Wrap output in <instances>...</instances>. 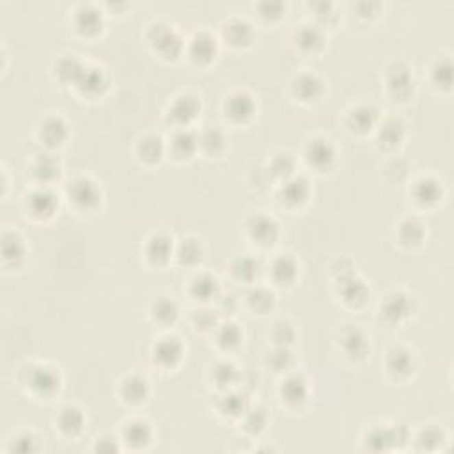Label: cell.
I'll return each mask as SVG.
<instances>
[{
    "mask_svg": "<svg viewBox=\"0 0 454 454\" xmlns=\"http://www.w3.org/2000/svg\"><path fill=\"white\" fill-rule=\"evenodd\" d=\"M150 41L165 59H176L183 50V39L171 27L156 23L150 29Z\"/></svg>",
    "mask_w": 454,
    "mask_h": 454,
    "instance_id": "1",
    "label": "cell"
},
{
    "mask_svg": "<svg viewBox=\"0 0 454 454\" xmlns=\"http://www.w3.org/2000/svg\"><path fill=\"white\" fill-rule=\"evenodd\" d=\"M387 366H389L390 373L396 374V377H408L414 371V359H411V355L407 350L396 348V350L389 353Z\"/></svg>",
    "mask_w": 454,
    "mask_h": 454,
    "instance_id": "28",
    "label": "cell"
},
{
    "mask_svg": "<svg viewBox=\"0 0 454 454\" xmlns=\"http://www.w3.org/2000/svg\"><path fill=\"white\" fill-rule=\"evenodd\" d=\"M339 289H341V295H343L344 302L350 305H359L364 304L368 300L369 289L364 284V280H360L355 274H350L343 278H337Z\"/></svg>",
    "mask_w": 454,
    "mask_h": 454,
    "instance_id": "5",
    "label": "cell"
},
{
    "mask_svg": "<svg viewBox=\"0 0 454 454\" xmlns=\"http://www.w3.org/2000/svg\"><path fill=\"white\" fill-rule=\"evenodd\" d=\"M298 45H300L304 50L314 51L318 48H322L323 45V32L318 27L313 25H305L298 30Z\"/></svg>",
    "mask_w": 454,
    "mask_h": 454,
    "instance_id": "39",
    "label": "cell"
},
{
    "mask_svg": "<svg viewBox=\"0 0 454 454\" xmlns=\"http://www.w3.org/2000/svg\"><path fill=\"white\" fill-rule=\"evenodd\" d=\"M125 438L133 447L146 446L147 442L151 440V428L147 426V422H142V420L130 422L125 429Z\"/></svg>",
    "mask_w": 454,
    "mask_h": 454,
    "instance_id": "37",
    "label": "cell"
},
{
    "mask_svg": "<svg viewBox=\"0 0 454 454\" xmlns=\"http://www.w3.org/2000/svg\"><path fill=\"white\" fill-rule=\"evenodd\" d=\"M172 256V241L167 236H153L147 243V257L156 265H162Z\"/></svg>",
    "mask_w": 454,
    "mask_h": 454,
    "instance_id": "31",
    "label": "cell"
},
{
    "mask_svg": "<svg viewBox=\"0 0 454 454\" xmlns=\"http://www.w3.org/2000/svg\"><path fill=\"white\" fill-rule=\"evenodd\" d=\"M309 193H311V187L309 181L304 176H291L284 180L283 189H280V195H283L284 202L289 206L304 204L307 201Z\"/></svg>",
    "mask_w": 454,
    "mask_h": 454,
    "instance_id": "8",
    "label": "cell"
},
{
    "mask_svg": "<svg viewBox=\"0 0 454 454\" xmlns=\"http://www.w3.org/2000/svg\"><path fill=\"white\" fill-rule=\"evenodd\" d=\"M199 110H201L199 99L192 95H184L180 96L176 101L172 103L171 110H169V117H171L176 125H189L190 121L195 119Z\"/></svg>",
    "mask_w": 454,
    "mask_h": 454,
    "instance_id": "6",
    "label": "cell"
},
{
    "mask_svg": "<svg viewBox=\"0 0 454 454\" xmlns=\"http://www.w3.org/2000/svg\"><path fill=\"white\" fill-rule=\"evenodd\" d=\"M411 311V302L407 295L403 293H398V295H392L387 298V302L381 305V318L385 320L387 323L394 325L399 323L403 318H407Z\"/></svg>",
    "mask_w": 454,
    "mask_h": 454,
    "instance_id": "9",
    "label": "cell"
},
{
    "mask_svg": "<svg viewBox=\"0 0 454 454\" xmlns=\"http://www.w3.org/2000/svg\"><path fill=\"white\" fill-rule=\"evenodd\" d=\"M29 385L41 398H50L59 390L60 377L51 368H36L30 371Z\"/></svg>",
    "mask_w": 454,
    "mask_h": 454,
    "instance_id": "3",
    "label": "cell"
},
{
    "mask_svg": "<svg viewBox=\"0 0 454 454\" xmlns=\"http://www.w3.org/2000/svg\"><path fill=\"white\" fill-rule=\"evenodd\" d=\"M84 69H86V66L82 64L77 57H71V56L62 57L56 66V71L57 75H59L60 80L68 82V84H75V86H77L78 80H80Z\"/></svg>",
    "mask_w": 454,
    "mask_h": 454,
    "instance_id": "26",
    "label": "cell"
},
{
    "mask_svg": "<svg viewBox=\"0 0 454 454\" xmlns=\"http://www.w3.org/2000/svg\"><path fill=\"white\" fill-rule=\"evenodd\" d=\"M241 332L240 328L235 325V323H226V325L220 326L219 330V343L224 348H232L240 343Z\"/></svg>",
    "mask_w": 454,
    "mask_h": 454,
    "instance_id": "50",
    "label": "cell"
},
{
    "mask_svg": "<svg viewBox=\"0 0 454 454\" xmlns=\"http://www.w3.org/2000/svg\"><path fill=\"white\" fill-rule=\"evenodd\" d=\"M442 442H444V433L437 428L425 429L419 437L420 447H425V449H435V447L440 446Z\"/></svg>",
    "mask_w": 454,
    "mask_h": 454,
    "instance_id": "52",
    "label": "cell"
},
{
    "mask_svg": "<svg viewBox=\"0 0 454 454\" xmlns=\"http://www.w3.org/2000/svg\"><path fill=\"white\" fill-rule=\"evenodd\" d=\"M69 199L82 208V210H93L101 201V192L96 187V183H93L87 178H77L73 183L69 184L68 189Z\"/></svg>",
    "mask_w": 454,
    "mask_h": 454,
    "instance_id": "2",
    "label": "cell"
},
{
    "mask_svg": "<svg viewBox=\"0 0 454 454\" xmlns=\"http://www.w3.org/2000/svg\"><path fill=\"white\" fill-rule=\"evenodd\" d=\"M257 268H259V265L254 261L252 257H238L232 263V274L240 280H252V278H256Z\"/></svg>",
    "mask_w": 454,
    "mask_h": 454,
    "instance_id": "45",
    "label": "cell"
},
{
    "mask_svg": "<svg viewBox=\"0 0 454 454\" xmlns=\"http://www.w3.org/2000/svg\"><path fill=\"white\" fill-rule=\"evenodd\" d=\"M29 208L32 215L39 219H47L56 213V210L59 208V198L51 190L39 189L29 198Z\"/></svg>",
    "mask_w": 454,
    "mask_h": 454,
    "instance_id": "7",
    "label": "cell"
},
{
    "mask_svg": "<svg viewBox=\"0 0 454 454\" xmlns=\"http://www.w3.org/2000/svg\"><path fill=\"white\" fill-rule=\"evenodd\" d=\"M13 449L18 453H30V451H36L34 446V438L30 435H23V437L16 438V442L13 444Z\"/></svg>",
    "mask_w": 454,
    "mask_h": 454,
    "instance_id": "56",
    "label": "cell"
},
{
    "mask_svg": "<svg viewBox=\"0 0 454 454\" xmlns=\"http://www.w3.org/2000/svg\"><path fill=\"white\" fill-rule=\"evenodd\" d=\"M283 11H284L283 2H263V4H259V13H261L263 18H270V20H274V18L280 16Z\"/></svg>",
    "mask_w": 454,
    "mask_h": 454,
    "instance_id": "54",
    "label": "cell"
},
{
    "mask_svg": "<svg viewBox=\"0 0 454 454\" xmlns=\"http://www.w3.org/2000/svg\"><path fill=\"white\" fill-rule=\"evenodd\" d=\"M405 126L399 119H387L381 125L380 132H378V141L381 146L385 147H396L399 142L403 141Z\"/></svg>",
    "mask_w": 454,
    "mask_h": 454,
    "instance_id": "27",
    "label": "cell"
},
{
    "mask_svg": "<svg viewBox=\"0 0 454 454\" xmlns=\"http://www.w3.org/2000/svg\"><path fill=\"white\" fill-rule=\"evenodd\" d=\"M378 121V110L371 105H360L348 117V125L359 133H366L374 128Z\"/></svg>",
    "mask_w": 454,
    "mask_h": 454,
    "instance_id": "20",
    "label": "cell"
},
{
    "mask_svg": "<svg viewBox=\"0 0 454 454\" xmlns=\"http://www.w3.org/2000/svg\"><path fill=\"white\" fill-rule=\"evenodd\" d=\"M283 398L287 403L300 405L304 403L307 398V381L300 377V374H289L283 383Z\"/></svg>",
    "mask_w": 454,
    "mask_h": 454,
    "instance_id": "22",
    "label": "cell"
},
{
    "mask_svg": "<svg viewBox=\"0 0 454 454\" xmlns=\"http://www.w3.org/2000/svg\"><path fill=\"white\" fill-rule=\"evenodd\" d=\"M249 232L254 240L259 241L263 245H272L278 238V226L274 219L265 217V215H257L250 220Z\"/></svg>",
    "mask_w": 454,
    "mask_h": 454,
    "instance_id": "10",
    "label": "cell"
},
{
    "mask_svg": "<svg viewBox=\"0 0 454 454\" xmlns=\"http://www.w3.org/2000/svg\"><path fill=\"white\" fill-rule=\"evenodd\" d=\"M220 410L227 416H241L249 410V399L240 392H231L220 401Z\"/></svg>",
    "mask_w": 454,
    "mask_h": 454,
    "instance_id": "38",
    "label": "cell"
},
{
    "mask_svg": "<svg viewBox=\"0 0 454 454\" xmlns=\"http://www.w3.org/2000/svg\"><path fill=\"white\" fill-rule=\"evenodd\" d=\"M293 171H295V158L289 153H278L272 162V172L277 178L287 180L293 176Z\"/></svg>",
    "mask_w": 454,
    "mask_h": 454,
    "instance_id": "46",
    "label": "cell"
},
{
    "mask_svg": "<svg viewBox=\"0 0 454 454\" xmlns=\"http://www.w3.org/2000/svg\"><path fill=\"white\" fill-rule=\"evenodd\" d=\"M387 82H389V89L394 98L407 99L414 93V78H411L410 69L407 66H398V68L390 69Z\"/></svg>",
    "mask_w": 454,
    "mask_h": 454,
    "instance_id": "11",
    "label": "cell"
},
{
    "mask_svg": "<svg viewBox=\"0 0 454 454\" xmlns=\"http://www.w3.org/2000/svg\"><path fill=\"white\" fill-rule=\"evenodd\" d=\"M34 174L38 180L41 181H51L56 180L60 174V163L57 156L47 153L39 154V158L34 163Z\"/></svg>",
    "mask_w": 454,
    "mask_h": 454,
    "instance_id": "30",
    "label": "cell"
},
{
    "mask_svg": "<svg viewBox=\"0 0 454 454\" xmlns=\"http://www.w3.org/2000/svg\"><path fill=\"white\" fill-rule=\"evenodd\" d=\"M249 304L254 311L266 313L268 309L274 307L275 295L270 291V289H266V287H256L254 291H250Z\"/></svg>",
    "mask_w": 454,
    "mask_h": 454,
    "instance_id": "43",
    "label": "cell"
},
{
    "mask_svg": "<svg viewBox=\"0 0 454 454\" xmlns=\"http://www.w3.org/2000/svg\"><path fill=\"white\" fill-rule=\"evenodd\" d=\"M192 291L201 300H210L219 295V283H217V278L210 277V275H201L193 280Z\"/></svg>",
    "mask_w": 454,
    "mask_h": 454,
    "instance_id": "40",
    "label": "cell"
},
{
    "mask_svg": "<svg viewBox=\"0 0 454 454\" xmlns=\"http://www.w3.org/2000/svg\"><path fill=\"white\" fill-rule=\"evenodd\" d=\"M215 322H217V316H215L211 311H199V313L195 314V323H198V326H201V328H211V326L215 325Z\"/></svg>",
    "mask_w": 454,
    "mask_h": 454,
    "instance_id": "57",
    "label": "cell"
},
{
    "mask_svg": "<svg viewBox=\"0 0 454 454\" xmlns=\"http://www.w3.org/2000/svg\"><path fill=\"white\" fill-rule=\"evenodd\" d=\"M213 377H215V380L219 381L220 385H229V383H232V381L236 380L238 373H236L235 366L224 362V364H219L217 368H215Z\"/></svg>",
    "mask_w": 454,
    "mask_h": 454,
    "instance_id": "53",
    "label": "cell"
},
{
    "mask_svg": "<svg viewBox=\"0 0 454 454\" xmlns=\"http://www.w3.org/2000/svg\"><path fill=\"white\" fill-rule=\"evenodd\" d=\"M23 256H25V245H23L20 236L13 235V232L2 236V257H4V261L18 265L23 259Z\"/></svg>",
    "mask_w": 454,
    "mask_h": 454,
    "instance_id": "29",
    "label": "cell"
},
{
    "mask_svg": "<svg viewBox=\"0 0 454 454\" xmlns=\"http://www.w3.org/2000/svg\"><path fill=\"white\" fill-rule=\"evenodd\" d=\"M202 257V247L198 240L189 238V240H183L181 245L178 247V259L184 265H195V263L201 261Z\"/></svg>",
    "mask_w": 454,
    "mask_h": 454,
    "instance_id": "41",
    "label": "cell"
},
{
    "mask_svg": "<svg viewBox=\"0 0 454 454\" xmlns=\"http://www.w3.org/2000/svg\"><path fill=\"white\" fill-rule=\"evenodd\" d=\"M199 147H202L206 153H219L224 147L222 132L217 128H206L204 132L199 135Z\"/></svg>",
    "mask_w": 454,
    "mask_h": 454,
    "instance_id": "42",
    "label": "cell"
},
{
    "mask_svg": "<svg viewBox=\"0 0 454 454\" xmlns=\"http://www.w3.org/2000/svg\"><path fill=\"white\" fill-rule=\"evenodd\" d=\"M433 80H435L438 87L449 89L453 86V64H451V60L444 59L435 64V68H433Z\"/></svg>",
    "mask_w": 454,
    "mask_h": 454,
    "instance_id": "47",
    "label": "cell"
},
{
    "mask_svg": "<svg viewBox=\"0 0 454 454\" xmlns=\"http://www.w3.org/2000/svg\"><path fill=\"white\" fill-rule=\"evenodd\" d=\"M268 364L275 369V371H286L289 366L293 364V355L287 350V346H277L268 357Z\"/></svg>",
    "mask_w": 454,
    "mask_h": 454,
    "instance_id": "48",
    "label": "cell"
},
{
    "mask_svg": "<svg viewBox=\"0 0 454 454\" xmlns=\"http://www.w3.org/2000/svg\"><path fill=\"white\" fill-rule=\"evenodd\" d=\"M313 8L314 11H316V18L320 22L330 23L335 18L334 8H332V4H328V2H318V4L313 5Z\"/></svg>",
    "mask_w": 454,
    "mask_h": 454,
    "instance_id": "55",
    "label": "cell"
},
{
    "mask_svg": "<svg viewBox=\"0 0 454 454\" xmlns=\"http://www.w3.org/2000/svg\"><path fill=\"white\" fill-rule=\"evenodd\" d=\"M425 238V227L419 220L407 219L401 226H399V240L401 243L408 245V247H416Z\"/></svg>",
    "mask_w": 454,
    "mask_h": 454,
    "instance_id": "36",
    "label": "cell"
},
{
    "mask_svg": "<svg viewBox=\"0 0 454 454\" xmlns=\"http://www.w3.org/2000/svg\"><path fill=\"white\" fill-rule=\"evenodd\" d=\"M171 147L172 153L176 154L178 158H189L199 147V137L198 135H193L192 132H189V130H180V132L172 137Z\"/></svg>",
    "mask_w": 454,
    "mask_h": 454,
    "instance_id": "24",
    "label": "cell"
},
{
    "mask_svg": "<svg viewBox=\"0 0 454 454\" xmlns=\"http://www.w3.org/2000/svg\"><path fill=\"white\" fill-rule=\"evenodd\" d=\"M394 446H401L399 444V437L396 428L385 429L377 428L368 435V447L373 451H389Z\"/></svg>",
    "mask_w": 454,
    "mask_h": 454,
    "instance_id": "25",
    "label": "cell"
},
{
    "mask_svg": "<svg viewBox=\"0 0 454 454\" xmlns=\"http://www.w3.org/2000/svg\"><path fill=\"white\" fill-rule=\"evenodd\" d=\"M137 151H139V156H141L144 162L154 163L162 158L165 147H163L162 139L156 137V135H147V137H144L141 141Z\"/></svg>",
    "mask_w": 454,
    "mask_h": 454,
    "instance_id": "35",
    "label": "cell"
},
{
    "mask_svg": "<svg viewBox=\"0 0 454 454\" xmlns=\"http://www.w3.org/2000/svg\"><path fill=\"white\" fill-rule=\"evenodd\" d=\"M59 425L62 431H66L68 435H77V433L82 431L84 425H86V417H84L80 408L66 407L60 411Z\"/></svg>",
    "mask_w": 454,
    "mask_h": 454,
    "instance_id": "33",
    "label": "cell"
},
{
    "mask_svg": "<svg viewBox=\"0 0 454 454\" xmlns=\"http://www.w3.org/2000/svg\"><path fill=\"white\" fill-rule=\"evenodd\" d=\"M96 449L101 451V453H114V451H117V446L114 444V440H112V438H103V440L98 444V447H96Z\"/></svg>",
    "mask_w": 454,
    "mask_h": 454,
    "instance_id": "59",
    "label": "cell"
},
{
    "mask_svg": "<svg viewBox=\"0 0 454 454\" xmlns=\"http://www.w3.org/2000/svg\"><path fill=\"white\" fill-rule=\"evenodd\" d=\"M217 53V41L208 32H199L190 43V56L195 62H210Z\"/></svg>",
    "mask_w": 454,
    "mask_h": 454,
    "instance_id": "17",
    "label": "cell"
},
{
    "mask_svg": "<svg viewBox=\"0 0 454 454\" xmlns=\"http://www.w3.org/2000/svg\"><path fill=\"white\" fill-rule=\"evenodd\" d=\"M121 390H123V396H125L126 401H130V403H141V401L146 399L150 387H147V381L142 377H130L125 380Z\"/></svg>",
    "mask_w": 454,
    "mask_h": 454,
    "instance_id": "34",
    "label": "cell"
},
{
    "mask_svg": "<svg viewBox=\"0 0 454 454\" xmlns=\"http://www.w3.org/2000/svg\"><path fill=\"white\" fill-rule=\"evenodd\" d=\"M378 9H380L378 2H360V4H357V11L360 13V16H373Z\"/></svg>",
    "mask_w": 454,
    "mask_h": 454,
    "instance_id": "58",
    "label": "cell"
},
{
    "mask_svg": "<svg viewBox=\"0 0 454 454\" xmlns=\"http://www.w3.org/2000/svg\"><path fill=\"white\" fill-rule=\"evenodd\" d=\"M75 23L82 34H96L103 27V14L96 5H80L75 13Z\"/></svg>",
    "mask_w": 454,
    "mask_h": 454,
    "instance_id": "14",
    "label": "cell"
},
{
    "mask_svg": "<svg viewBox=\"0 0 454 454\" xmlns=\"http://www.w3.org/2000/svg\"><path fill=\"white\" fill-rule=\"evenodd\" d=\"M183 355V346L176 337L162 339L154 346V360L162 366H174Z\"/></svg>",
    "mask_w": 454,
    "mask_h": 454,
    "instance_id": "18",
    "label": "cell"
},
{
    "mask_svg": "<svg viewBox=\"0 0 454 454\" xmlns=\"http://www.w3.org/2000/svg\"><path fill=\"white\" fill-rule=\"evenodd\" d=\"M305 156H307V162L313 167L325 171V169H328L334 163L335 151L332 144L325 141V139H314V141L309 142L307 150H305Z\"/></svg>",
    "mask_w": 454,
    "mask_h": 454,
    "instance_id": "4",
    "label": "cell"
},
{
    "mask_svg": "<svg viewBox=\"0 0 454 454\" xmlns=\"http://www.w3.org/2000/svg\"><path fill=\"white\" fill-rule=\"evenodd\" d=\"M224 38L235 47H241V45H249L252 39V27L249 22L240 20V18H232L224 27Z\"/></svg>",
    "mask_w": 454,
    "mask_h": 454,
    "instance_id": "19",
    "label": "cell"
},
{
    "mask_svg": "<svg viewBox=\"0 0 454 454\" xmlns=\"http://www.w3.org/2000/svg\"><path fill=\"white\" fill-rule=\"evenodd\" d=\"M254 110H256V103L254 98L247 93H235L229 96L226 103V112L229 117L235 121H247L252 117Z\"/></svg>",
    "mask_w": 454,
    "mask_h": 454,
    "instance_id": "13",
    "label": "cell"
},
{
    "mask_svg": "<svg viewBox=\"0 0 454 454\" xmlns=\"http://www.w3.org/2000/svg\"><path fill=\"white\" fill-rule=\"evenodd\" d=\"M245 426L252 433L261 431L266 426V414L261 408H249L245 411Z\"/></svg>",
    "mask_w": 454,
    "mask_h": 454,
    "instance_id": "51",
    "label": "cell"
},
{
    "mask_svg": "<svg viewBox=\"0 0 454 454\" xmlns=\"http://www.w3.org/2000/svg\"><path fill=\"white\" fill-rule=\"evenodd\" d=\"M295 328L286 322L275 323L274 332H272V337H274V341L277 343V346H289V344L295 341Z\"/></svg>",
    "mask_w": 454,
    "mask_h": 454,
    "instance_id": "49",
    "label": "cell"
},
{
    "mask_svg": "<svg viewBox=\"0 0 454 454\" xmlns=\"http://www.w3.org/2000/svg\"><path fill=\"white\" fill-rule=\"evenodd\" d=\"M39 137L48 147L60 146L68 139V125L60 117H50L41 125Z\"/></svg>",
    "mask_w": 454,
    "mask_h": 454,
    "instance_id": "16",
    "label": "cell"
},
{
    "mask_svg": "<svg viewBox=\"0 0 454 454\" xmlns=\"http://www.w3.org/2000/svg\"><path fill=\"white\" fill-rule=\"evenodd\" d=\"M323 82L314 75H302L295 82V95L304 101H316L323 96Z\"/></svg>",
    "mask_w": 454,
    "mask_h": 454,
    "instance_id": "21",
    "label": "cell"
},
{
    "mask_svg": "<svg viewBox=\"0 0 454 454\" xmlns=\"http://www.w3.org/2000/svg\"><path fill=\"white\" fill-rule=\"evenodd\" d=\"M442 184L433 178H425V180L417 181L416 189H414V195H416L417 202L425 206H431L442 199Z\"/></svg>",
    "mask_w": 454,
    "mask_h": 454,
    "instance_id": "23",
    "label": "cell"
},
{
    "mask_svg": "<svg viewBox=\"0 0 454 454\" xmlns=\"http://www.w3.org/2000/svg\"><path fill=\"white\" fill-rule=\"evenodd\" d=\"M153 316H154V320H158V322L163 323V325L172 323L178 318V305L174 304L172 300L162 298V300L154 302Z\"/></svg>",
    "mask_w": 454,
    "mask_h": 454,
    "instance_id": "44",
    "label": "cell"
},
{
    "mask_svg": "<svg viewBox=\"0 0 454 454\" xmlns=\"http://www.w3.org/2000/svg\"><path fill=\"white\" fill-rule=\"evenodd\" d=\"M298 274L296 261L289 256H280L272 266V275L278 284H291Z\"/></svg>",
    "mask_w": 454,
    "mask_h": 454,
    "instance_id": "32",
    "label": "cell"
},
{
    "mask_svg": "<svg viewBox=\"0 0 454 454\" xmlns=\"http://www.w3.org/2000/svg\"><path fill=\"white\" fill-rule=\"evenodd\" d=\"M77 87L80 89L82 95L87 96H98L108 87V78L105 71L98 68H87L84 69L80 80H78Z\"/></svg>",
    "mask_w": 454,
    "mask_h": 454,
    "instance_id": "12",
    "label": "cell"
},
{
    "mask_svg": "<svg viewBox=\"0 0 454 454\" xmlns=\"http://www.w3.org/2000/svg\"><path fill=\"white\" fill-rule=\"evenodd\" d=\"M341 344H343L344 352L352 357V359H364L369 350L366 335L362 334L359 328H353V326L343 330V334H341Z\"/></svg>",
    "mask_w": 454,
    "mask_h": 454,
    "instance_id": "15",
    "label": "cell"
}]
</instances>
